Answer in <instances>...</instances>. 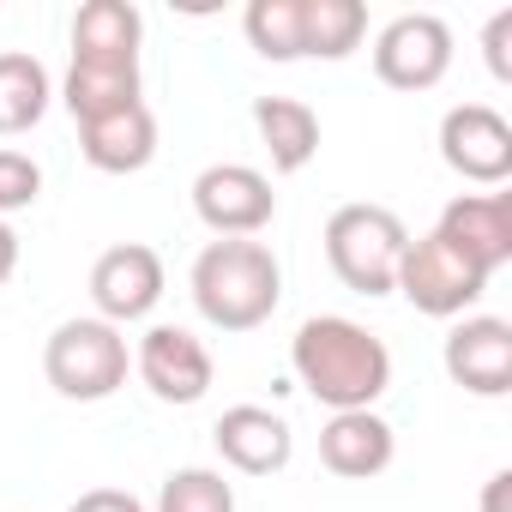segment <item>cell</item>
<instances>
[{
    "label": "cell",
    "instance_id": "obj_8",
    "mask_svg": "<svg viewBox=\"0 0 512 512\" xmlns=\"http://www.w3.org/2000/svg\"><path fill=\"white\" fill-rule=\"evenodd\" d=\"M440 157L452 175L476 187H500L512 175V121L488 103H458L440 121Z\"/></svg>",
    "mask_w": 512,
    "mask_h": 512
},
{
    "label": "cell",
    "instance_id": "obj_21",
    "mask_svg": "<svg viewBox=\"0 0 512 512\" xmlns=\"http://www.w3.org/2000/svg\"><path fill=\"white\" fill-rule=\"evenodd\" d=\"M241 31L253 55L266 61H302V0H247Z\"/></svg>",
    "mask_w": 512,
    "mask_h": 512
},
{
    "label": "cell",
    "instance_id": "obj_22",
    "mask_svg": "<svg viewBox=\"0 0 512 512\" xmlns=\"http://www.w3.org/2000/svg\"><path fill=\"white\" fill-rule=\"evenodd\" d=\"M157 512H235V482H223V470L205 464L169 470L157 488Z\"/></svg>",
    "mask_w": 512,
    "mask_h": 512
},
{
    "label": "cell",
    "instance_id": "obj_25",
    "mask_svg": "<svg viewBox=\"0 0 512 512\" xmlns=\"http://www.w3.org/2000/svg\"><path fill=\"white\" fill-rule=\"evenodd\" d=\"M67 512H145V500H133L127 488H85Z\"/></svg>",
    "mask_w": 512,
    "mask_h": 512
},
{
    "label": "cell",
    "instance_id": "obj_23",
    "mask_svg": "<svg viewBox=\"0 0 512 512\" xmlns=\"http://www.w3.org/2000/svg\"><path fill=\"white\" fill-rule=\"evenodd\" d=\"M43 199V163L13 151V145H0V217L7 211H25Z\"/></svg>",
    "mask_w": 512,
    "mask_h": 512
},
{
    "label": "cell",
    "instance_id": "obj_3",
    "mask_svg": "<svg viewBox=\"0 0 512 512\" xmlns=\"http://www.w3.org/2000/svg\"><path fill=\"white\" fill-rule=\"evenodd\" d=\"M404 241H410L404 217L386 211V205H368V199L338 205L326 217V260H332L338 284L356 290V296H392Z\"/></svg>",
    "mask_w": 512,
    "mask_h": 512
},
{
    "label": "cell",
    "instance_id": "obj_24",
    "mask_svg": "<svg viewBox=\"0 0 512 512\" xmlns=\"http://www.w3.org/2000/svg\"><path fill=\"white\" fill-rule=\"evenodd\" d=\"M482 55H488V73L506 85V79H512V7L488 19V31H482Z\"/></svg>",
    "mask_w": 512,
    "mask_h": 512
},
{
    "label": "cell",
    "instance_id": "obj_6",
    "mask_svg": "<svg viewBox=\"0 0 512 512\" xmlns=\"http://www.w3.org/2000/svg\"><path fill=\"white\" fill-rule=\"evenodd\" d=\"M193 211L217 241H253L278 217V193L260 169L247 163H211L193 181Z\"/></svg>",
    "mask_w": 512,
    "mask_h": 512
},
{
    "label": "cell",
    "instance_id": "obj_17",
    "mask_svg": "<svg viewBox=\"0 0 512 512\" xmlns=\"http://www.w3.org/2000/svg\"><path fill=\"white\" fill-rule=\"evenodd\" d=\"M253 127H260L278 175H302L320 157V115L296 97H253Z\"/></svg>",
    "mask_w": 512,
    "mask_h": 512
},
{
    "label": "cell",
    "instance_id": "obj_26",
    "mask_svg": "<svg viewBox=\"0 0 512 512\" xmlns=\"http://www.w3.org/2000/svg\"><path fill=\"white\" fill-rule=\"evenodd\" d=\"M19 272V235H13V223L0 217V290H7V278Z\"/></svg>",
    "mask_w": 512,
    "mask_h": 512
},
{
    "label": "cell",
    "instance_id": "obj_12",
    "mask_svg": "<svg viewBox=\"0 0 512 512\" xmlns=\"http://www.w3.org/2000/svg\"><path fill=\"white\" fill-rule=\"evenodd\" d=\"M434 235L452 241L482 278H494L512 260V193H458L440 211Z\"/></svg>",
    "mask_w": 512,
    "mask_h": 512
},
{
    "label": "cell",
    "instance_id": "obj_18",
    "mask_svg": "<svg viewBox=\"0 0 512 512\" xmlns=\"http://www.w3.org/2000/svg\"><path fill=\"white\" fill-rule=\"evenodd\" d=\"M145 19L133 0H85L73 13V61H139Z\"/></svg>",
    "mask_w": 512,
    "mask_h": 512
},
{
    "label": "cell",
    "instance_id": "obj_11",
    "mask_svg": "<svg viewBox=\"0 0 512 512\" xmlns=\"http://www.w3.org/2000/svg\"><path fill=\"white\" fill-rule=\"evenodd\" d=\"M440 362L452 386H464L470 398H506L512 392V326L494 314H464L446 332Z\"/></svg>",
    "mask_w": 512,
    "mask_h": 512
},
{
    "label": "cell",
    "instance_id": "obj_4",
    "mask_svg": "<svg viewBox=\"0 0 512 512\" xmlns=\"http://www.w3.org/2000/svg\"><path fill=\"white\" fill-rule=\"evenodd\" d=\"M127 368H133V350L121 338V326L109 320H61L43 344V374L61 398L73 404H103L127 386Z\"/></svg>",
    "mask_w": 512,
    "mask_h": 512
},
{
    "label": "cell",
    "instance_id": "obj_15",
    "mask_svg": "<svg viewBox=\"0 0 512 512\" xmlns=\"http://www.w3.org/2000/svg\"><path fill=\"white\" fill-rule=\"evenodd\" d=\"M79 151L103 175H139L157 157V115L145 103H133V109H115L103 121H79Z\"/></svg>",
    "mask_w": 512,
    "mask_h": 512
},
{
    "label": "cell",
    "instance_id": "obj_5",
    "mask_svg": "<svg viewBox=\"0 0 512 512\" xmlns=\"http://www.w3.org/2000/svg\"><path fill=\"white\" fill-rule=\"evenodd\" d=\"M392 290H398L416 314H428V320H464V314L482 302L488 278L464 260L452 241L416 235V241H404V260H398V284H392Z\"/></svg>",
    "mask_w": 512,
    "mask_h": 512
},
{
    "label": "cell",
    "instance_id": "obj_1",
    "mask_svg": "<svg viewBox=\"0 0 512 512\" xmlns=\"http://www.w3.org/2000/svg\"><path fill=\"white\" fill-rule=\"evenodd\" d=\"M290 368L326 410H374L392 386V350L344 314L302 320L290 338Z\"/></svg>",
    "mask_w": 512,
    "mask_h": 512
},
{
    "label": "cell",
    "instance_id": "obj_7",
    "mask_svg": "<svg viewBox=\"0 0 512 512\" xmlns=\"http://www.w3.org/2000/svg\"><path fill=\"white\" fill-rule=\"evenodd\" d=\"M452 67V31L440 13H404L374 37V73L392 91H434Z\"/></svg>",
    "mask_w": 512,
    "mask_h": 512
},
{
    "label": "cell",
    "instance_id": "obj_20",
    "mask_svg": "<svg viewBox=\"0 0 512 512\" xmlns=\"http://www.w3.org/2000/svg\"><path fill=\"white\" fill-rule=\"evenodd\" d=\"M368 37V7L362 0H302V55L314 61H344Z\"/></svg>",
    "mask_w": 512,
    "mask_h": 512
},
{
    "label": "cell",
    "instance_id": "obj_2",
    "mask_svg": "<svg viewBox=\"0 0 512 512\" xmlns=\"http://www.w3.org/2000/svg\"><path fill=\"white\" fill-rule=\"evenodd\" d=\"M193 308L217 332H253L284 302V266L266 241H205L193 260Z\"/></svg>",
    "mask_w": 512,
    "mask_h": 512
},
{
    "label": "cell",
    "instance_id": "obj_13",
    "mask_svg": "<svg viewBox=\"0 0 512 512\" xmlns=\"http://www.w3.org/2000/svg\"><path fill=\"white\" fill-rule=\"evenodd\" d=\"M211 440H217V458H223L229 470H241V476H272V470H284L290 452H296L290 422H284L278 410H266V404H229V410L217 416Z\"/></svg>",
    "mask_w": 512,
    "mask_h": 512
},
{
    "label": "cell",
    "instance_id": "obj_14",
    "mask_svg": "<svg viewBox=\"0 0 512 512\" xmlns=\"http://www.w3.org/2000/svg\"><path fill=\"white\" fill-rule=\"evenodd\" d=\"M398 452V434L386 416L374 410H332V422L320 428V464L344 482H368L392 464Z\"/></svg>",
    "mask_w": 512,
    "mask_h": 512
},
{
    "label": "cell",
    "instance_id": "obj_16",
    "mask_svg": "<svg viewBox=\"0 0 512 512\" xmlns=\"http://www.w3.org/2000/svg\"><path fill=\"white\" fill-rule=\"evenodd\" d=\"M61 103H67L73 121H103L115 109L145 103L139 61H73L67 67V85H61Z\"/></svg>",
    "mask_w": 512,
    "mask_h": 512
},
{
    "label": "cell",
    "instance_id": "obj_19",
    "mask_svg": "<svg viewBox=\"0 0 512 512\" xmlns=\"http://www.w3.org/2000/svg\"><path fill=\"white\" fill-rule=\"evenodd\" d=\"M55 103V85H49V67L25 49H7L0 55V139H19L31 133Z\"/></svg>",
    "mask_w": 512,
    "mask_h": 512
},
{
    "label": "cell",
    "instance_id": "obj_10",
    "mask_svg": "<svg viewBox=\"0 0 512 512\" xmlns=\"http://www.w3.org/2000/svg\"><path fill=\"white\" fill-rule=\"evenodd\" d=\"M91 302H97V320H109V326L145 320L163 302V260H157V247L121 241V247L97 253V266H91Z\"/></svg>",
    "mask_w": 512,
    "mask_h": 512
},
{
    "label": "cell",
    "instance_id": "obj_27",
    "mask_svg": "<svg viewBox=\"0 0 512 512\" xmlns=\"http://www.w3.org/2000/svg\"><path fill=\"white\" fill-rule=\"evenodd\" d=\"M506 494H512V470H494L482 488V512H506Z\"/></svg>",
    "mask_w": 512,
    "mask_h": 512
},
{
    "label": "cell",
    "instance_id": "obj_9",
    "mask_svg": "<svg viewBox=\"0 0 512 512\" xmlns=\"http://www.w3.org/2000/svg\"><path fill=\"white\" fill-rule=\"evenodd\" d=\"M133 374L157 404H199L211 392V350L187 326H151L133 350Z\"/></svg>",
    "mask_w": 512,
    "mask_h": 512
}]
</instances>
